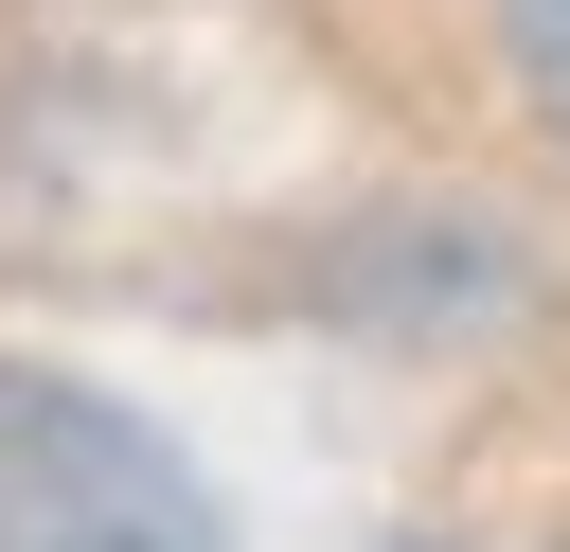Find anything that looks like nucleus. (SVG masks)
I'll use <instances>...</instances> for the list:
<instances>
[{
  "label": "nucleus",
  "mask_w": 570,
  "mask_h": 552,
  "mask_svg": "<svg viewBox=\"0 0 570 552\" xmlns=\"http://www.w3.org/2000/svg\"><path fill=\"white\" fill-rule=\"evenodd\" d=\"M517 71H534V107L570 125V0H517Z\"/></svg>",
  "instance_id": "nucleus-3"
},
{
  "label": "nucleus",
  "mask_w": 570,
  "mask_h": 552,
  "mask_svg": "<svg viewBox=\"0 0 570 552\" xmlns=\"http://www.w3.org/2000/svg\"><path fill=\"white\" fill-rule=\"evenodd\" d=\"M303 303L338 338H392V356H481V338L534 321V249L481 196H374L303 249Z\"/></svg>",
  "instance_id": "nucleus-2"
},
{
  "label": "nucleus",
  "mask_w": 570,
  "mask_h": 552,
  "mask_svg": "<svg viewBox=\"0 0 570 552\" xmlns=\"http://www.w3.org/2000/svg\"><path fill=\"white\" fill-rule=\"evenodd\" d=\"M0 552H232V516L125 392L0 356Z\"/></svg>",
  "instance_id": "nucleus-1"
},
{
  "label": "nucleus",
  "mask_w": 570,
  "mask_h": 552,
  "mask_svg": "<svg viewBox=\"0 0 570 552\" xmlns=\"http://www.w3.org/2000/svg\"><path fill=\"white\" fill-rule=\"evenodd\" d=\"M392 552H428V534H392Z\"/></svg>",
  "instance_id": "nucleus-4"
}]
</instances>
